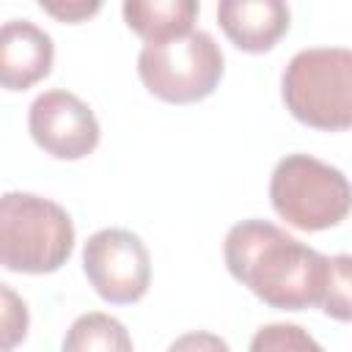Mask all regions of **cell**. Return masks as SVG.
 <instances>
[{"instance_id":"1","label":"cell","mask_w":352,"mask_h":352,"mask_svg":"<svg viewBox=\"0 0 352 352\" xmlns=\"http://www.w3.org/2000/svg\"><path fill=\"white\" fill-rule=\"evenodd\" d=\"M223 258L234 280L280 311H305L322 302L327 256L302 245L270 220H242L228 228Z\"/></svg>"},{"instance_id":"2","label":"cell","mask_w":352,"mask_h":352,"mask_svg":"<svg viewBox=\"0 0 352 352\" xmlns=\"http://www.w3.org/2000/svg\"><path fill=\"white\" fill-rule=\"evenodd\" d=\"M74 250L69 212L33 192H6L0 201V261L8 272L47 275Z\"/></svg>"},{"instance_id":"3","label":"cell","mask_w":352,"mask_h":352,"mask_svg":"<svg viewBox=\"0 0 352 352\" xmlns=\"http://www.w3.org/2000/svg\"><path fill=\"white\" fill-rule=\"evenodd\" d=\"M280 96L286 110L322 132L352 129V50L308 47L283 69Z\"/></svg>"},{"instance_id":"4","label":"cell","mask_w":352,"mask_h":352,"mask_svg":"<svg viewBox=\"0 0 352 352\" xmlns=\"http://www.w3.org/2000/svg\"><path fill=\"white\" fill-rule=\"evenodd\" d=\"M270 201L280 220L300 231H324L346 220L352 184L336 165L311 154H286L270 176Z\"/></svg>"},{"instance_id":"5","label":"cell","mask_w":352,"mask_h":352,"mask_svg":"<svg viewBox=\"0 0 352 352\" xmlns=\"http://www.w3.org/2000/svg\"><path fill=\"white\" fill-rule=\"evenodd\" d=\"M226 69L223 50L206 30L143 44L138 55V74L148 94L170 104H192L206 99Z\"/></svg>"},{"instance_id":"6","label":"cell","mask_w":352,"mask_h":352,"mask_svg":"<svg viewBox=\"0 0 352 352\" xmlns=\"http://www.w3.org/2000/svg\"><path fill=\"white\" fill-rule=\"evenodd\" d=\"M82 272L104 302L129 305L148 292L151 256L138 234L102 228L91 234L82 248Z\"/></svg>"},{"instance_id":"7","label":"cell","mask_w":352,"mask_h":352,"mask_svg":"<svg viewBox=\"0 0 352 352\" xmlns=\"http://www.w3.org/2000/svg\"><path fill=\"white\" fill-rule=\"evenodd\" d=\"M28 129L36 146L55 160H82L99 146V121L94 110L72 91L52 88L33 99Z\"/></svg>"},{"instance_id":"8","label":"cell","mask_w":352,"mask_h":352,"mask_svg":"<svg viewBox=\"0 0 352 352\" xmlns=\"http://www.w3.org/2000/svg\"><path fill=\"white\" fill-rule=\"evenodd\" d=\"M55 47L30 19H8L0 28V82L6 91H25L52 72Z\"/></svg>"},{"instance_id":"9","label":"cell","mask_w":352,"mask_h":352,"mask_svg":"<svg viewBox=\"0 0 352 352\" xmlns=\"http://www.w3.org/2000/svg\"><path fill=\"white\" fill-rule=\"evenodd\" d=\"M289 6L280 0H223L217 22L228 41L250 55L270 52L289 30Z\"/></svg>"},{"instance_id":"10","label":"cell","mask_w":352,"mask_h":352,"mask_svg":"<svg viewBox=\"0 0 352 352\" xmlns=\"http://www.w3.org/2000/svg\"><path fill=\"white\" fill-rule=\"evenodd\" d=\"M121 11L132 33H138L146 44H160V41H170L192 33L198 3L195 0H126Z\"/></svg>"},{"instance_id":"11","label":"cell","mask_w":352,"mask_h":352,"mask_svg":"<svg viewBox=\"0 0 352 352\" xmlns=\"http://www.w3.org/2000/svg\"><path fill=\"white\" fill-rule=\"evenodd\" d=\"M60 352H135L129 330L110 314L91 311L72 322Z\"/></svg>"},{"instance_id":"12","label":"cell","mask_w":352,"mask_h":352,"mask_svg":"<svg viewBox=\"0 0 352 352\" xmlns=\"http://www.w3.org/2000/svg\"><path fill=\"white\" fill-rule=\"evenodd\" d=\"M319 308L336 322H352V256L338 253L327 258V278Z\"/></svg>"},{"instance_id":"13","label":"cell","mask_w":352,"mask_h":352,"mask_svg":"<svg viewBox=\"0 0 352 352\" xmlns=\"http://www.w3.org/2000/svg\"><path fill=\"white\" fill-rule=\"evenodd\" d=\"M250 352H324V349L305 327L292 322H272L253 333Z\"/></svg>"},{"instance_id":"14","label":"cell","mask_w":352,"mask_h":352,"mask_svg":"<svg viewBox=\"0 0 352 352\" xmlns=\"http://www.w3.org/2000/svg\"><path fill=\"white\" fill-rule=\"evenodd\" d=\"M3 352H11L28 333V305L3 283Z\"/></svg>"},{"instance_id":"15","label":"cell","mask_w":352,"mask_h":352,"mask_svg":"<svg viewBox=\"0 0 352 352\" xmlns=\"http://www.w3.org/2000/svg\"><path fill=\"white\" fill-rule=\"evenodd\" d=\"M165 352H231V346L220 336H214V333L192 330V333L179 336Z\"/></svg>"},{"instance_id":"16","label":"cell","mask_w":352,"mask_h":352,"mask_svg":"<svg viewBox=\"0 0 352 352\" xmlns=\"http://www.w3.org/2000/svg\"><path fill=\"white\" fill-rule=\"evenodd\" d=\"M99 8H102L99 0H91V3H88V0H72V3H66V0H60V3L41 0V11L52 14V16L60 19V22H72V25H77V22H82V19H88V16H94Z\"/></svg>"}]
</instances>
